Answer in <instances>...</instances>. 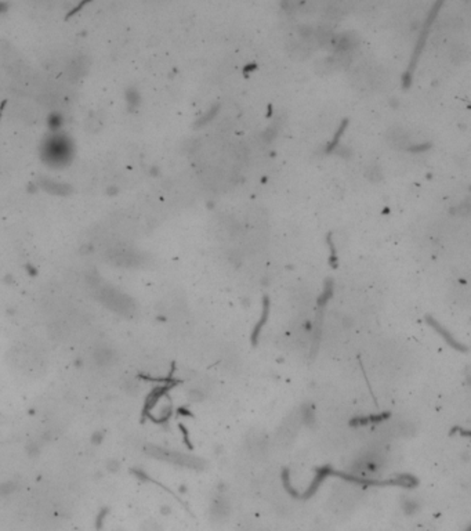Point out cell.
Returning <instances> with one entry per match:
<instances>
[{
  "label": "cell",
  "mask_w": 471,
  "mask_h": 531,
  "mask_svg": "<svg viewBox=\"0 0 471 531\" xmlns=\"http://www.w3.org/2000/svg\"><path fill=\"white\" fill-rule=\"evenodd\" d=\"M41 159L50 168H64L73 158V142L64 133L49 134L41 144Z\"/></svg>",
  "instance_id": "cell-1"
},
{
  "label": "cell",
  "mask_w": 471,
  "mask_h": 531,
  "mask_svg": "<svg viewBox=\"0 0 471 531\" xmlns=\"http://www.w3.org/2000/svg\"><path fill=\"white\" fill-rule=\"evenodd\" d=\"M101 440H102V433H96V435L93 436V441L96 443V444H98V443H101Z\"/></svg>",
  "instance_id": "cell-15"
},
{
  "label": "cell",
  "mask_w": 471,
  "mask_h": 531,
  "mask_svg": "<svg viewBox=\"0 0 471 531\" xmlns=\"http://www.w3.org/2000/svg\"><path fill=\"white\" fill-rule=\"evenodd\" d=\"M15 490V484L14 483H5V484H0V495H9L11 494L13 491Z\"/></svg>",
  "instance_id": "cell-10"
},
{
  "label": "cell",
  "mask_w": 471,
  "mask_h": 531,
  "mask_svg": "<svg viewBox=\"0 0 471 531\" xmlns=\"http://www.w3.org/2000/svg\"><path fill=\"white\" fill-rule=\"evenodd\" d=\"M106 515H108V510H106V509H101V512H100V515H98V518H97V522H96L97 528H98V530H100L101 527H102V524H104V519H105Z\"/></svg>",
  "instance_id": "cell-11"
},
{
  "label": "cell",
  "mask_w": 471,
  "mask_h": 531,
  "mask_svg": "<svg viewBox=\"0 0 471 531\" xmlns=\"http://www.w3.org/2000/svg\"><path fill=\"white\" fill-rule=\"evenodd\" d=\"M211 513H213V516H215L216 519L227 518V515H228V505H227L225 501H221V499H219V501L213 505V508H211Z\"/></svg>",
  "instance_id": "cell-6"
},
{
  "label": "cell",
  "mask_w": 471,
  "mask_h": 531,
  "mask_svg": "<svg viewBox=\"0 0 471 531\" xmlns=\"http://www.w3.org/2000/svg\"><path fill=\"white\" fill-rule=\"evenodd\" d=\"M100 298L106 306L111 307L112 310L119 313H127L133 310V303L132 300L124 296L123 293L118 292L115 289H102L100 292Z\"/></svg>",
  "instance_id": "cell-3"
},
{
  "label": "cell",
  "mask_w": 471,
  "mask_h": 531,
  "mask_svg": "<svg viewBox=\"0 0 471 531\" xmlns=\"http://www.w3.org/2000/svg\"><path fill=\"white\" fill-rule=\"evenodd\" d=\"M142 531H162L159 528V526L156 523H146L142 526Z\"/></svg>",
  "instance_id": "cell-13"
},
{
  "label": "cell",
  "mask_w": 471,
  "mask_h": 531,
  "mask_svg": "<svg viewBox=\"0 0 471 531\" xmlns=\"http://www.w3.org/2000/svg\"><path fill=\"white\" fill-rule=\"evenodd\" d=\"M9 3H0V13H6L9 9Z\"/></svg>",
  "instance_id": "cell-16"
},
{
  "label": "cell",
  "mask_w": 471,
  "mask_h": 531,
  "mask_svg": "<svg viewBox=\"0 0 471 531\" xmlns=\"http://www.w3.org/2000/svg\"><path fill=\"white\" fill-rule=\"evenodd\" d=\"M346 126H347V122H343V124H341V126H340V129H338V132L336 133V136H334L333 141L330 142V146L328 147V148H326V151H332L334 147L337 146L338 140H340V137H341V134H343V130H344V129H346Z\"/></svg>",
  "instance_id": "cell-9"
},
{
  "label": "cell",
  "mask_w": 471,
  "mask_h": 531,
  "mask_svg": "<svg viewBox=\"0 0 471 531\" xmlns=\"http://www.w3.org/2000/svg\"><path fill=\"white\" fill-rule=\"evenodd\" d=\"M108 467H110V471H112V472L118 471V469H119V463L116 462V461H110V463H108Z\"/></svg>",
  "instance_id": "cell-14"
},
{
  "label": "cell",
  "mask_w": 471,
  "mask_h": 531,
  "mask_svg": "<svg viewBox=\"0 0 471 531\" xmlns=\"http://www.w3.org/2000/svg\"><path fill=\"white\" fill-rule=\"evenodd\" d=\"M62 125V116H61L58 112H53V114L49 115L47 118V126L53 130V132H58Z\"/></svg>",
  "instance_id": "cell-7"
},
{
  "label": "cell",
  "mask_w": 471,
  "mask_h": 531,
  "mask_svg": "<svg viewBox=\"0 0 471 531\" xmlns=\"http://www.w3.org/2000/svg\"><path fill=\"white\" fill-rule=\"evenodd\" d=\"M40 187L43 190H46L49 193L55 194V195H67V194L71 191L69 190L68 184H62L58 183V181H54V180H49V179H43L40 180Z\"/></svg>",
  "instance_id": "cell-5"
},
{
  "label": "cell",
  "mask_w": 471,
  "mask_h": 531,
  "mask_svg": "<svg viewBox=\"0 0 471 531\" xmlns=\"http://www.w3.org/2000/svg\"><path fill=\"white\" fill-rule=\"evenodd\" d=\"M438 9H439V5H435L434 9L431 10L430 18H429V21H425V25H424V28H423V31H421L420 37H419V42H417V45H416V49H415V53H413V57H412L411 67H409V71H408L406 76L403 78V80H405V79H406V80H411L412 72H413V69H415V65H416L417 58H419V54H420L421 50H423V46H424L425 37H427V32H429V28H430V25H431V19L434 18L435 14H437V11H438Z\"/></svg>",
  "instance_id": "cell-4"
},
{
  "label": "cell",
  "mask_w": 471,
  "mask_h": 531,
  "mask_svg": "<svg viewBox=\"0 0 471 531\" xmlns=\"http://www.w3.org/2000/svg\"><path fill=\"white\" fill-rule=\"evenodd\" d=\"M126 100H127L129 106H130V107H136L138 104V100H140V97H138L137 92H136L134 89H130V90H127V92H126Z\"/></svg>",
  "instance_id": "cell-8"
},
{
  "label": "cell",
  "mask_w": 471,
  "mask_h": 531,
  "mask_svg": "<svg viewBox=\"0 0 471 531\" xmlns=\"http://www.w3.org/2000/svg\"><path fill=\"white\" fill-rule=\"evenodd\" d=\"M217 108H219V107H217V106L213 107V110H211L210 112H209V114H207V115H205V116H203V118H202V119L199 120V125L207 124L209 120L213 119V116H215V115H216V111H217Z\"/></svg>",
  "instance_id": "cell-12"
},
{
  "label": "cell",
  "mask_w": 471,
  "mask_h": 531,
  "mask_svg": "<svg viewBox=\"0 0 471 531\" xmlns=\"http://www.w3.org/2000/svg\"><path fill=\"white\" fill-rule=\"evenodd\" d=\"M146 453L154 458L160 459V461H166V462L174 463L183 467H189V469H202L205 466V462L198 457L192 455H187V454L176 453V451H170V450L160 448L155 445H149L146 447Z\"/></svg>",
  "instance_id": "cell-2"
}]
</instances>
